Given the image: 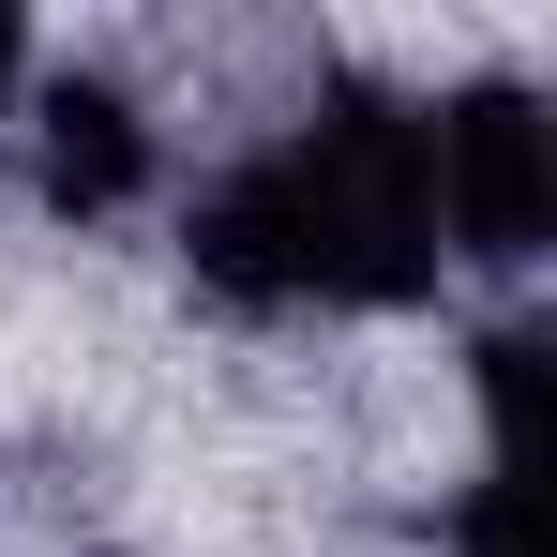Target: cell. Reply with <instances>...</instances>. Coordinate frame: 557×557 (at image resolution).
Segmentation results:
<instances>
[{
    "label": "cell",
    "instance_id": "7a4b0ae2",
    "mask_svg": "<svg viewBox=\"0 0 557 557\" xmlns=\"http://www.w3.org/2000/svg\"><path fill=\"white\" fill-rule=\"evenodd\" d=\"M422 182H437V257L467 272H543L557 257V106L482 76L422 106Z\"/></svg>",
    "mask_w": 557,
    "mask_h": 557
},
{
    "label": "cell",
    "instance_id": "3957f363",
    "mask_svg": "<svg viewBox=\"0 0 557 557\" xmlns=\"http://www.w3.org/2000/svg\"><path fill=\"white\" fill-rule=\"evenodd\" d=\"M15 121H30V196L46 211H136L151 196V106L121 91V76H46V91H15Z\"/></svg>",
    "mask_w": 557,
    "mask_h": 557
},
{
    "label": "cell",
    "instance_id": "6da1fadb",
    "mask_svg": "<svg viewBox=\"0 0 557 557\" xmlns=\"http://www.w3.org/2000/svg\"><path fill=\"white\" fill-rule=\"evenodd\" d=\"M182 257L211 301H257V317H392L437 286V182H422V106L407 91H317L272 151H242L226 182L196 196Z\"/></svg>",
    "mask_w": 557,
    "mask_h": 557
},
{
    "label": "cell",
    "instance_id": "277c9868",
    "mask_svg": "<svg viewBox=\"0 0 557 557\" xmlns=\"http://www.w3.org/2000/svg\"><path fill=\"white\" fill-rule=\"evenodd\" d=\"M15 91H30V30L0 15V121H15Z\"/></svg>",
    "mask_w": 557,
    "mask_h": 557
}]
</instances>
